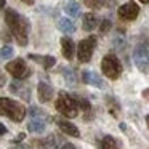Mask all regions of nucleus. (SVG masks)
Instances as JSON below:
<instances>
[{
  "label": "nucleus",
  "instance_id": "f257e3e1",
  "mask_svg": "<svg viewBox=\"0 0 149 149\" xmlns=\"http://www.w3.org/2000/svg\"><path fill=\"white\" fill-rule=\"evenodd\" d=\"M5 23H7L10 32L13 34V37L16 39V42L21 47H26L27 37H29V29H31V24L27 21V18L21 16L13 8H8L5 11Z\"/></svg>",
  "mask_w": 149,
  "mask_h": 149
},
{
  "label": "nucleus",
  "instance_id": "f03ea898",
  "mask_svg": "<svg viewBox=\"0 0 149 149\" xmlns=\"http://www.w3.org/2000/svg\"><path fill=\"white\" fill-rule=\"evenodd\" d=\"M0 116H5L15 122H23L24 116H26V109L18 101L2 96L0 98Z\"/></svg>",
  "mask_w": 149,
  "mask_h": 149
},
{
  "label": "nucleus",
  "instance_id": "7ed1b4c3",
  "mask_svg": "<svg viewBox=\"0 0 149 149\" xmlns=\"http://www.w3.org/2000/svg\"><path fill=\"white\" fill-rule=\"evenodd\" d=\"M55 106H56V111H58L59 114H63L64 117H68V119H74V117L79 116L77 101H75L74 96H71L68 91H59Z\"/></svg>",
  "mask_w": 149,
  "mask_h": 149
},
{
  "label": "nucleus",
  "instance_id": "20e7f679",
  "mask_svg": "<svg viewBox=\"0 0 149 149\" xmlns=\"http://www.w3.org/2000/svg\"><path fill=\"white\" fill-rule=\"evenodd\" d=\"M101 71H103V74L106 75L107 79H111V80H117V79L122 75V63H120V59L117 58L116 55H112V53H109V55H106L103 58V61H101Z\"/></svg>",
  "mask_w": 149,
  "mask_h": 149
},
{
  "label": "nucleus",
  "instance_id": "39448f33",
  "mask_svg": "<svg viewBox=\"0 0 149 149\" xmlns=\"http://www.w3.org/2000/svg\"><path fill=\"white\" fill-rule=\"evenodd\" d=\"M96 48V37L90 36L87 39L80 40L77 47V58L80 63H88L93 56V52Z\"/></svg>",
  "mask_w": 149,
  "mask_h": 149
},
{
  "label": "nucleus",
  "instance_id": "423d86ee",
  "mask_svg": "<svg viewBox=\"0 0 149 149\" xmlns=\"http://www.w3.org/2000/svg\"><path fill=\"white\" fill-rule=\"evenodd\" d=\"M133 61L141 72H149V43H141L133 50Z\"/></svg>",
  "mask_w": 149,
  "mask_h": 149
},
{
  "label": "nucleus",
  "instance_id": "0eeeda50",
  "mask_svg": "<svg viewBox=\"0 0 149 149\" xmlns=\"http://www.w3.org/2000/svg\"><path fill=\"white\" fill-rule=\"evenodd\" d=\"M5 69H7V72H10L15 79H18V80L27 79L31 75V69L27 68L26 61H24L23 58H16V59H13V61H10L5 66Z\"/></svg>",
  "mask_w": 149,
  "mask_h": 149
},
{
  "label": "nucleus",
  "instance_id": "6e6552de",
  "mask_svg": "<svg viewBox=\"0 0 149 149\" xmlns=\"http://www.w3.org/2000/svg\"><path fill=\"white\" fill-rule=\"evenodd\" d=\"M117 15H119L120 19L135 21L136 18H138V15H139V7H138V3H135V2H128V3L119 7Z\"/></svg>",
  "mask_w": 149,
  "mask_h": 149
},
{
  "label": "nucleus",
  "instance_id": "1a4fd4ad",
  "mask_svg": "<svg viewBox=\"0 0 149 149\" xmlns=\"http://www.w3.org/2000/svg\"><path fill=\"white\" fill-rule=\"evenodd\" d=\"M82 80H84L85 84L93 85V87H96V88H104V87H106L104 80L96 74V72H93V71H84V72H82Z\"/></svg>",
  "mask_w": 149,
  "mask_h": 149
},
{
  "label": "nucleus",
  "instance_id": "9d476101",
  "mask_svg": "<svg viewBox=\"0 0 149 149\" xmlns=\"http://www.w3.org/2000/svg\"><path fill=\"white\" fill-rule=\"evenodd\" d=\"M56 123H58L59 130H61L63 133H66V135H69V136H75V138H79V136H80V130H79L77 127L74 125V123L69 122V120L56 119Z\"/></svg>",
  "mask_w": 149,
  "mask_h": 149
},
{
  "label": "nucleus",
  "instance_id": "9b49d317",
  "mask_svg": "<svg viewBox=\"0 0 149 149\" xmlns=\"http://www.w3.org/2000/svg\"><path fill=\"white\" fill-rule=\"evenodd\" d=\"M37 93H39L40 103H48L53 96V88H52V85L45 84V82H40L39 87H37Z\"/></svg>",
  "mask_w": 149,
  "mask_h": 149
},
{
  "label": "nucleus",
  "instance_id": "f8f14e48",
  "mask_svg": "<svg viewBox=\"0 0 149 149\" xmlns=\"http://www.w3.org/2000/svg\"><path fill=\"white\" fill-rule=\"evenodd\" d=\"M61 52H63V56H64L66 59L74 58L75 45H74V42H72V39H69V37H63L61 39Z\"/></svg>",
  "mask_w": 149,
  "mask_h": 149
},
{
  "label": "nucleus",
  "instance_id": "ddd939ff",
  "mask_svg": "<svg viewBox=\"0 0 149 149\" xmlns=\"http://www.w3.org/2000/svg\"><path fill=\"white\" fill-rule=\"evenodd\" d=\"M39 149H58V139L55 135H48L42 139H36L34 141Z\"/></svg>",
  "mask_w": 149,
  "mask_h": 149
},
{
  "label": "nucleus",
  "instance_id": "4468645a",
  "mask_svg": "<svg viewBox=\"0 0 149 149\" xmlns=\"http://www.w3.org/2000/svg\"><path fill=\"white\" fill-rule=\"evenodd\" d=\"M45 119H42V117H32L31 119V122L27 123V128H29L31 133H43L45 132Z\"/></svg>",
  "mask_w": 149,
  "mask_h": 149
},
{
  "label": "nucleus",
  "instance_id": "2eb2a0df",
  "mask_svg": "<svg viewBox=\"0 0 149 149\" xmlns=\"http://www.w3.org/2000/svg\"><path fill=\"white\" fill-rule=\"evenodd\" d=\"M29 59H32V61L42 64L43 69H50V68H53V66L56 64V59L53 58V56H40V55H34V53H31Z\"/></svg>",
  "mask_w": 149,
  "mask_h": 149
},
{
  "label": "nucleus",
  "instance_id": "dca6fc26",
  "mask_svg": "<svg viewBox=\"0 0 149 149\" xmlns=\"http://www.w3.org/2000/svg\"><path fill=\"white\" fill-rule=\"evenodd\" d=\"M10 90H11V93L19 95L23 100H26V101L31 100V90H29L27 87L24 88V84H19V82H13V84L10 85Z\"/></svg>",
  "mask_w": 149,
  "mask_h": 149
},
{
  "label": "nucleus",
  "instance_id": "f3484780",
  "mask_svg": "<svg viewBox=\"0 0 149 149\" xmlns=\"http://www.w3.org/2000/svg\"><path fill=\"white\" fill-rule=\"evenodd\" d=\"M98 149H120V144L117 143V139L111 135H106L98 144Z\"/></svg>",
  "mask_w": 149,
  "mask_h": 149
},
{
  "label": "nucleus",
  "instance_id": "a211bd4d",
  "mask_svg": "<svg viewBox=\"0 0 149 149\" xmlns=\"http://www.w3.org/2000/svg\"><path fill=\"white\" fill-rule=\"evenodd\" d=\"M96 26H98V19H96V16H95L93 13L84 15V21H82V27H84V31L91 32Z\"/></svg>",
  "mask_w": 149,
  "mask_h": 149
},
{
  "label": "nucleus",
  "instance_id": "6ab92c4d",
  "mask_svg": "<svg viewBox=\"0 0 149 149\" xmlns=\"http://www.w3.org/2000/svg\"><path fill=\"white\" fill-rule=\"evenodd\" d=\"M58 27L63 31L64 34H72L75 31V26L74 23H72L71 19H68V18H61V19L58 21Z\"/></svg>",
  "mask_w": 149,
  "mask_h": 149
},
{
  "label": "nucleus",
  "instance_id": "aec40b11",
  "mask_svg": "<svg viewBox=\"0 0 149 149\" xmlns=\"http://www.w3.org/2000/svg\"><path fill=\"white\" fill-rule=\"evenodd\" d=\"M64 10H66V13H68L69 16H72V18H77L79 15H80V5H79L77 2H75V0H69Z\"/></svg>",
  "mask_w": 149,
  "mask_h": 149
},
{
  "label": "nucleus",
  "instance_id": "412c9836",
  "mask_svg": "<svg viewBox=\"0 0 149 149\" xmlns=\"http://www.w3.org/2000/svg\"><path fill=\"white\" fill-rule=\"evenodd\" d=\"M61 72H63V75H64V79H66V82H68L69 87H74L75 85V72L72 71V69H69V68H63Z\"/></svg>",
  "mask_w": 149,
  "mask_h": 149
},
{
  "label": "nucleus",
  "instance_id": "4be33fe9",
  "mask_svg": "<svg viewBox=\"0 0 149 149\" xmlns=\"http://www.w3.org/2000/svg\"><path fill=\"white\" fill-rule=\"evenodd\" d=\"M74 100L77 101V104H79V107H80L82 111H85V112H90L91 111V104L88 103L85 98H80V96H74Z\"/></svg>",
  "mask_w": 149,
  "mask_h": 149
},
{
  "label": "nucleus",
  "instance_id": "5701e85b",
  "mask_svg": "<svg viewBox=\"0 0 149 149\" xmlns=\"http://www.w3.org/2000/svg\"><path fill=\"white\" fill-rule=\"evenodd\" d=\"M106 103L109 104L111 114H112V116H117V114H119V112H117V111L120 109V106H119V104L116 103V100H114L112 96H106Z\"/></svg>",
  "mask_w": 149,
  "mask_h": 149
},
{
  "label": "nucleus",
  "instance_id": "b1692460",
  "mask_svg": "<svg viewBox=\"0 0 149 149\" xmlns=\"http://www.w3.org/2000/svg\"><path fill=\"white\" fill-rule=\"evenodd\" d=\"M29 112H31V116L32 117H42V119H48V114L47 112H43V109H40V107H37V106H32L29 109Z\"/></svg>",
  "mask_w": 149,
  "mask_h": 149
},
{
  "label": "nucleus",
  "instance_id": "393cba45",
  "mask_svg": "<svg viewBox=\"0 0 149 149\" xmlns=\"http://www.w3.org/2000/svg\"><path fill=\"white\" fill-rule=\"evenodd\" d=\"M11 55H13V47H10V45L3 47V48L0 50V58L7 59V58H11Z\"/></svg>",
  "mask_w": 149,
  "mask_h": 149
},
{
  "label": "nucleus",
  "instance_id": "a878e982",
  "mask_svg": "<svg viewBox=\"0 0 149 149\" xmlns=\"http://www.w3.org/2000/svg\"><path fill=\"white\" fill-rule=\"evenodd\" d=\"M111 26H112V23H111L109 19H104L103 23H101V26H100V32L101 34H106L107 31L111 29Z\"/></svg>",
  "mask_w": 149,
  "mask_h": 149
},
{
  "label": "nucleus",
  "instance_id": "bb28decb",
  "mask_svg": "<svg viewBox=\"0 0 149 149\" xmlns=\"http://www.w3.org/2000/svg\"><path fill=\"white\" fill-rule=\"evenodd\" d=\"M87 5L90 8H101L103 7V0H87Z\"/></svg>",
  "mask_w": 149,
  "mask_h": 149
},
{
  "label": "nucleus",
  "instance_id": "cd10ccee",
  "mask_svg": "<svg viewBox=\"0 0 149 149\" xmlns=\"http://www.w3.org/2000/svg\"><path fill=\"white\" fill-rule=\"evenodd\" d=\"M5 84H7V79H5V75L0 72V87H3Z\"/></svg>",
  "mask_w": 149,
  "mask_h": 149
},
{
  "label": "nucleus",
  "instance_id": "c85d7f7f",
  "mask_svg": "<svg viewBox=\"0 0 149 149\" xmlns=\"http://www.w3.org/2000/svg\"><path fill=\"white\" fill-rule=\"evenodd\" d=\"M5 133H7V128H5V125H3V123H0V136H2V135H5Z\"/></svg>",
  "mask_w": 149,
  "mask_h": 149
},
{
  "label": "nucleus",
  "instance_id": "c756f323",
  "mask_svg": "<svg viewBox=\"0 0 149 149\" xmlns=\"http://www.w3.org/2000/svg\"><path fill=\"white\" fill-rule=\"evenodd\" d=\"M15 149H31V146H27V144H19V146H16Z\"/></svg>",
  "mask_w": 149,
  "mask_h": 149
},
{
  "label": "nucleus",
  "instance_id": "7c9ffc66",
  "mask_svg": "<svg viewBox=\"0 0 149 149\" xmlns=\"http://www.w3.org/2000/svg\"><path fill=\"white\" fill-rule=\"evenodd\" d=\"M63 149H75V148H74L72 144H69V143H66V144L63 146Z\"/></svg>",
  "mask_w": 149,
  "mask_h": 149
},
{
  "label": "nucleus",
  "instance_id": "2f4dec72",
  "mask_svg": "<svg viewBox=\"0 0 149 149\" xmlns=\"http://www.w3.org/2000/svg\"><path fill=\"white\" fill-rule=\"evenodd\" d=\"M5 8V0H0V10H3Z\"/></svg>",
  "mask_w": 149,
  "mask_h": 149
},
{
  "label": "nucleus",
  "instance_id": "473e14b6",
  "mask_svg": "<svg viewBox=\"0 0 149 149\" xmlns=\"http://www.w3.org/2000/svg\"><path fill=\"white\" fill-rule=\"evenodd\" d=\"M146 125H148V128H149V114L146 116Z\"/></svg>",
  "mask_w": 149,
  "mask_h": 149
},
{
  "label": "nucleus",
  "instance_id": "72a5a7b5",
  "mask_svg": "<svg viewBox=\"0 0 149 149\" xmlns=\"http://www.w3.org/2000/svg\"><path fill=\"white\" fill-rule=\"evenodd\" d=\"M23 2H26V3H29V5L34 3V0H23Z\"/></svg>",
  "mask_w": 149,
  "mask_h": 149
},
{
  "label": "nucleus",
  "instance_id": "f704fd0d",
  "mask_svg": "<svg viewBox=\"0 0 149 149\" xmlns=\"http://www.w3.org/2000/svg\"><path fill=\"white\" fill-rule=\"evenodd\" d=\"M141 3H149V0H139Z\"/></svg>",
  "mask_w": 149,
  "mask_h": 149
}]
</instances>
